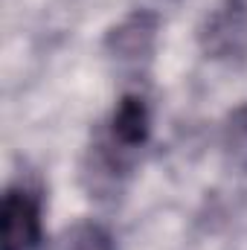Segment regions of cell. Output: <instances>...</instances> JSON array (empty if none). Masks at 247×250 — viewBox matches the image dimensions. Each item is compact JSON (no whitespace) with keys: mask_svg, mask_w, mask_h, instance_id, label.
I'll return each instance as SVG.
<instances>
[{"mask_svg":"<svg viewBox=\"0 0 247 250\" xmlns=\"http://www.w3.org/2000/svg\"><path fill=\"white\" fill-rule=\"evenodd\" d=\"M3 250H35L41 239L38 204L26 189H9L0 209Z\"/></svg>","mask_w":247,"mask_h":250,"instance_id":"obj_1","label":"cell"},{"mask_svg":"<svg viewBox=\"0 0 247 250\" xmlns=\"http://www.w3.org/2000/svg\"><path fill=\"white\" fill-rule=\"evenodd\" d=\"M145 131H148V114H145V105L134 96L123 99V105L117 108V117H114V134L117 140L125 146H137L145 140Z\"/></svg>","mask_w":247,"mask_h":250,"instance_id":"obj_2","label":"cell"},{"mask_svg":"<svg viewBox=\"0 0 247 250\" xmlns=\"http://www.w3.org/2000/svg\"><path fill=\"white\" fill-rule=\"evenodd\" d=\"M56 250H114V242H111V236L99 224L82 221V224L70 227L59 239Z\"/></svg>","mask_w":247,"mask_h":250,"instance_id":"obj_3","label":"cell"}]
</instances>
